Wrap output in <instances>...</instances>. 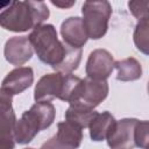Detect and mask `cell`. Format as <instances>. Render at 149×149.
<instances>
[{"mask_svg":"<svg viewBox=\"0 0 149 149\" xmlns=\"http://www.w3.org/2000/svg\"><path fill=\"white\" fill-rule=\"evenodd\" d=\"M28 40L38 59L50 65L56 72L72 73L78 69L83 51L61 42L52 24H41L33 29Z\"/></svg>","mask_w":149,"mask_h":149,"instance_id":"obj_1","label":"cell"},{"mask_svg":"<svg viewBox=\"0 0 149 149\" xmlns=\"http://www.w3.org/2000/svg\"><path fill=\"white\" fill-rule=\"evenodd\" d=\"M49 15V8L43 1H12L0 13V27L13 33H24L43 24Z\"/></svg>","mask_w":149,"mask_h":149,"instance_id":"obj_2","label":"cell"},{"mask_svg":"<svg viewBox=\"0 0 149 149\" xmlns=\"http://www.w3.org/2000/svg\"><path fill=\"white\" fill-rule=\"evenodd\" d=\"M56 108L50 101L35 102L16 120L14 140L19 144H28L41 132L49 128L55 120Z\"/></svg>","mask_w":149,"mask_h":149,"instance_id":"obj_3","label":"cell"},{"mask_svg":"<svg viewBox=\"0 0 149 149\" xmlns=\"http://www.w3.org/2000/svg\"><path fill=\"white\" fill-rule=\"evenodd\" d=\"M80 81L81 78L72 73H47L42 76L35 85L34 99L36 102L59 99L70 104L74 98Z\"/></svg>","mask_w":149,"mask_h":149,"instance_id":"obj_4","label":"cell"},{"mask_svg":"<svg viewBox=\"0 0 149 149\" xmlns=\"http://www.w3.org/2000/svg\"><path fill=\"white\" fill-rule=\"evenodd\" d=\"M81 14L83 26L88 38L99 40L106 35L112 15V6L108 1H85Z\"/></svg>","mask_w":149,"mask_h":149,"instance_id":"obj_5","label":"cell"},{"mask_svg":"<svg viewBox=\"0 0 149 149\" xmlns=\"http://www.w3.org/2000/svg\"><path fill=\"white\" fill-rule=\"evenodd\" d=\"M108 83L107 80H93L90 78L81 79L74 99L69 105H79L86 108L94 109L102 102L108 95Z\"/></svg>","mask_w":149,"mask_h":149,"instance_id":"obj_6","label":"cell"},{"mask_svg":"<svg viewBox=\"0 0 149 149\" xmlns=\"http://www.w3.org/2000/svg\"><path fill=\"white\" fill-rule=\"evenodd\" d=\"M13 95L0 88V149H14V128L16 115L13 109Z\"/></svg>","mask_w":149,"mask_h":149,"instance_id":"obj_7","label":"cell"},{"mask_svg":"<svg viewBox=\"0 0 149 149\" xmlns=\"http://www.w3.org/2000/svg\"><path fill=\"white\" fill-rule=\"evenodd\" d=\"M83 141V129L69 121L57 123V133L44 142L41 149H78Z\"/></svg>","mask_w":149,"mask_h":149,"instance_id":"obj_8","label":"cell"},{"mask_svg":"<svg viewBox=\"0 0 149 149\" xmlns=\"http://www.w3.org/2000/svg\"><path fill=\"white\" fill-rule=\"evenodd\" d=\"M137 119L125 118L114 122L106 141L111 149H133L135 148V128Z\"/></svg>","mask_w":149,"mask_h":149,"instance_id":"obj_9","label":"cell"},{"mask_svg":"<svg viewBox=\"0 0 149 149\" xmlns=\"http://www.w3.org/2000/svg\"><path fill=\"white\" fill-rule=\"evenodd\" d=\"M114 58L106 49L93 50L86 62L85 71L87 78L93 80H106L114 70Z\"/></svg>","mask_w":149,"mask_h":149,"instance_id":"obj_10","label":"cell"},{"mask_svg":"<svg viewBox=\"0 0 149 149\" xmlns=\"http://www.w3.org/2000/svg\"><path fill=\"white\" fill-rule=\"evenodd\" d=\"M34 54L28 36H13L5 43L3 56L6 61L15 66L23 65L31 59Z\"/></svg>","mask_w":149,"mask_h":149,"instance_id":"obj_11","label":"cell"},{"mask_svg":"<svg viewBox=\"0 0 149 149\" xmlns=\"http://www.w3.org/2000/svg\"><path fill=\"white\" fill-rule=\"evenodd\" d=\"M34 83V71L30 66H19L9 71L1 83V88L10 95H16L29 88Z\"/></svg>","mask_w":149,"mask_h":149,"instance_id":"obj_12","label":"cell"},{"mask_svg":"<svg viewBox=\"0 0 149 149\" xmlns=\"http://www.w3.org/2000/svg\"><path fill=\"white\" fill-rule=\"evenodd\" d=\"M61 35L64 43L78 49H81L88 40L79 16H71L64 20L61 24Z\"/></svg>","mask_w":149,"mask_h":149,"instance_id":"obj_13","label":"cell"},{"mask_svg":"<svg viewBox=\"0 0 149 149\" xmlns=\"http://www.w3.org/2000/svg\"><path fill=\"white\" fill-rule=\"evenodd\" d=\"M115 121L116 120L114 119L112 113H109L108 111L98 113L97 116L92 120V122L88 126L91 140L94 142H101V141L106 140V137Z\"/></svg>","mask_w":149,"mask_h":149,"instance_id":"obj_14","label":"cell"},{"mask_svg":"<svg viewBox=\"0 0 149 149\" xmlns=\"http://www.w3.org/2000/svg\"><path fill=\"white\" fill-rule=\"evenodd\" d=\"M114 69H116V79L120 81H134L142 77V65L134 57L115 62Z\"/></svg>","mask_w":149,"mask_h":149,"instance_id":"obj_15","label":"cell"},{"mask_svg":"<svg viewBox=\"0 0 149 149\" xmlns=\"http://www.w3.org/2000/svg\"><path fill=\"white\" fill-rule=\"evenodd\" d=\"M98 112L79 105H70L65 112V121H69L81 129L88 128L92 120L97 116Z\"/></svg>","mask_w":149,"mask_h":149,"instance_id":"obj_16","label":"cell"},{"mask_svg":"<svg viewBox=\"0 0 149 149\" xmlns=\"http://www.w3.org/2000/svg\"><path fill=\"white\" fill-rule=\"evenodd\" d=\"M133 37L136 48L144 55H148V19H142L137 22Z\"/></svg>","mask_w":149,"mask_h":149,"instance_id":"obj_17","label":"cell"},{"mask_svg":"<svg viewBox=\"0 0 149 149\" xmlns=\"http://www.w3.org/2000/svg\"><path fill=\"white\" fill-rule=\"evenodd\" d=\"M148 128H149V123L147 120L137 121V125L135 128V147L141 148V149H147Z\"/></svg>","mask_w":149,"mask_h":149,"instance_id":"obj_18","label":"cell"},{"mask_svg":"<svg viewBox=\"0 0 149 149\" xmlns=\"http://www.w3.org/2000/svg\"><path fill=\"white\" fill-rule=\"evenodd\" d=\"M148 1H129L128 7L130 13L140 21L142 19H148Z\"/></svg>","mask_w":149,"mask_h":149,"instance_id":"obj_19","label":"cell"},{"mask_svg":"<svg viewBox=\"0 0 149 149\" xmlns=\"http://www.w3.org/2000/svg\"><path fill=\"white\" fill-rule=\"evenodd\" d=\"M51 3L54 5V6H56V7H59V8H70V7H72L74 3H76V1H70V2H64V1H51Z\"/></svg>","mask_w":149,"mask_h":149,"instance_id":"obj_20","label":"cell"},{"mask_svg":"<svg viewBox=\"0 0 149 149\" xmlns=\"http://www.w3.org/2000/svg\"><path fill=\"white\" fill-rule=\"evenodd\" d=\"M10 3L12 1H0V9H6Z\"/></svg>","mask_w":149,"mask_h":149,"instance_id":"obj_21","label":"cell"},{"mask_svg":"<svg viewBox=\"0 0 149 149\" xmlns=\"http://www.w3.org/2000/svg\"><path fill=\"white\" fill-rule=\"evenodd\" d=\"M24 149H34V148H24Z\"/></svg>","mask_w":149,"mask_h":149,"instance_id":"obj_22","label":"cell"}]
</instances>
